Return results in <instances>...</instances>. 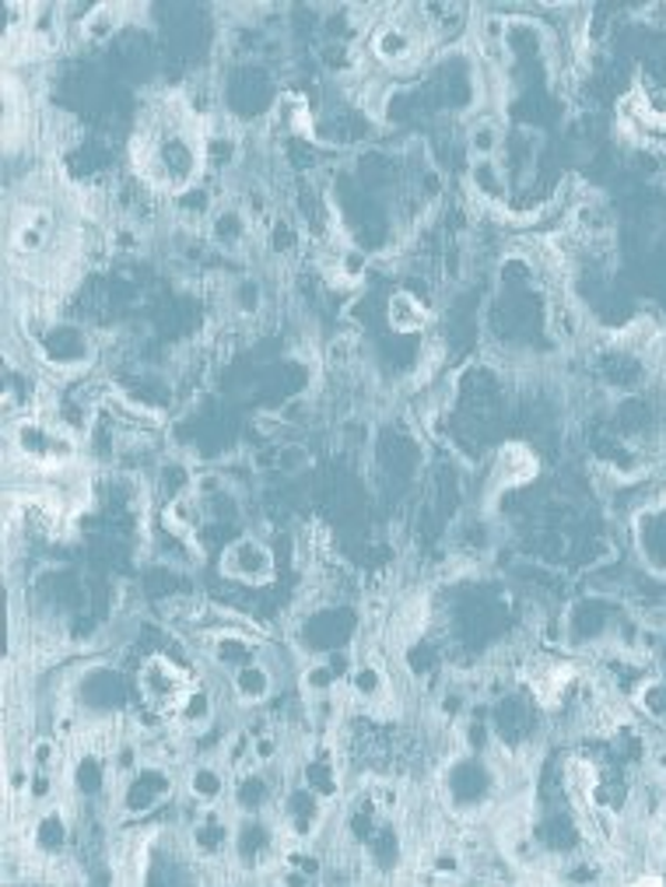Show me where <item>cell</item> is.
Returning a JSON list of instances; mask_svg holds the SVG:
<instances>
[{"mask_svg":"<svg viewBox=\"0 0 666 887\" xmlns=\"http://www.w3.org/2000/svg\"><path fill=\"white\" fill-rule=\"evenodd\" d=\"M141 695L148 702V708H154L159 716H175L180 713V705L186 702L190 695V674L183 667H175L169 656H151L141 671Z\"/></svg>","mask_w":666,"mask_h":887,"instance_id":"cell-1","label":"cell"},{"mask_svg":"<svg viewBox=\"0 0 666 887\" xmlns=\"http://www.w3.org/2000/svg\"><path fill=\"white\" fill-rule=\"evenodd\" d=\"M221 572H225L229 579H235V583L266 586L274 579V554L266 551L260 541L242 537V541H235L225 551V558H221Z\"/></svg>","mask_w":666,"mask_h":887,"instance_id":"cell-2","label":"cell"},{"mask_svg":"<svg viewBox=\"0 0 666 887\" xmlns=\"http://www.w3.org/2000/svg\"><path fill=\"white\" fill-rule=\"evenodd\" d=\"M232 779L235 775L218 758H200L186 772V793L196 807H221V800L232 796Z\"/></svg>","mask_w":666,"mask_h":887,"instance_id":"cell-3","label":"cell"},{"mask_svg":"<svg viewBox=\"0 0 666 887\" xmlns=\"http://www.w3.org/2000/svg\"><path fill=\"white\" fill-rule=\"evenodd\" d=\"M372 53L380 57V63H386V68H411L417 57V36L407 26L386 21V26H380L372 36Z\"/></svg>","mask_w":666,"mask_h":887,"instance_id":"cell-4","label":"cell"},{"mask_svg":"<svg viewBox=\"0 0 666 887\" xmlns=\"http://www.w3.org/2000/svg\"><path fill=\"white\" fill-rule=\"evenodd\" d=\"M232 695L242 705H263L274 695V671L266 667L263 659H253L246 667H239L232 674Z\"/></svg>","mask_w":666,"mask_h":887,"instance_id":"cell-5","label":"cell"},{"mask_svg":"<svg viewBox=\"0 0 666 887\" xmlns=\"http://www.w3.org/2000/svg\"><path fill=\"white\" fill-rule=\"evenodd\" d=\"M428 309L421 299H414L411 292H393L386 302V323L396 334H417V330L428 326Z\"/></svg>","mask_w":666,"mask_h":887,"instance_id":"cell-6","label":"cell"},{"mask_svg":"<svg viewBox=\"0 0 666 887\" xmlns=\"http://www.w3.org/2000/svg\"><path fill=\"white\" fill-rule=\"evenodd\" d=\"M120 18H123V8H117V4H95L92 11L81 18V36L88 42H102V39H109V36L120 29Z\"/></svg>","mask_w":666,"mask_h":887,"instance_id":"cell-7","label":"cell"},{"mask_svg":"<svg viewBox=\"0 0 666 887\" xmlns=\"http://www.w3.org/2000/svg\"><path fill=\"white\" fill-rule=\"evenodd\" d=\"M471 151L477 154V159H495L498 154V144H502V130L495 127V123H477L474 130H471Z\"/></svg>","mask_w":666,"mask_h":887,"instance_id":"cell-8","label":"cell"}]
</instances>
